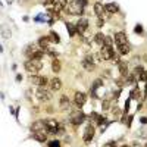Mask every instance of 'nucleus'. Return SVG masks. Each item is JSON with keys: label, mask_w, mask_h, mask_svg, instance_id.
Masks as SVG:
<instances>
[{"label": "nucleus", "mask_w": 147, "mask_h": 147, "mask_svg": "<svg viewBox=\"0 0 147 147\" xmlns=\"http://www.w3.org/2000/svg\"><path fill=\"white\" fill-rule=\"evenodd\" d=\"M137 81V77L134 75V74H129V75L127 77V84H134Z\"/></svg>", "instance_id": "cd10ccee"}, {"label": "nucleus", "mask_w": 147, "mask_h": 147, "mask_svg": "<svg viewBox=\"0 0 147 147\" xmlns=\"http://www.w3.org/2000/svg\"><path fill=\"white\" fill-rule=\"evenodd\" d=\"M59 107L62 109V110H68L71 107V102H69V99H68L66 96H62L59 99Z\"/></svg>", "instance_id": "f3484780"}, {"label": "nucleus", "mask_w": 147, "mask_h": 147, "mask_svg": "<svg viewBox=\"0 0 147 147\" xmlns=\"http://www.w3.org/2000/svg\"><path fill=\"white\" fill-rule=\"evenodd\" d=\"M140 121H141V124H147V118H144V116H143Z\"/></svg>", "instance_id": "c9c22d12"}, {"label": "nucleus", "mask_w": 147, "mask_h": 147, "mask_svg": "<svg viewBox=\"0 0 147 147\" xmlns=\"http://www.w3.org/2000/svg\"><path fill=\"white\" fill-rule=\"evenodd\" d=\"M50 38H49V35H44V37H40L38 41H37V44H38V47L41 49V50H49V46H50Z\"/></svg>", "instance_id": "ddd939ff"}, {"label": "nucleus", "mask_w": 147, "mask_h": 147, "mask_svg": "<svg viewBox=\"0 0 147 147\" xmlns=\"http://www.w3.org/2000/svg\"><path fill=\"white\" fill-rule=\"evenodd\" d=\"M52 71H53L55 74H59L60 71H62V65H60V60L56 59V57H53V60H52Z\"/></svg>", "instance_id": "4be33fe9"}, {"label": "nucleus", "mask_w": 147, "mask_h": 147, "mask_svg": "<svg viewBox=\"0 0 147 147\" xmlns=\"http://www.w3.org/2000/svg\"><path fill=\"white\" fill-rule=\"evenodd\" d=\"M131 52V46L127 44V46H122V47H118V53L119 55H128Z\"/></svg>", "instance_id": "b1692460"}, {"label": "nucleus", "mask_w": 147, "mask_h": 147, "mask_svg": "<svg viewBox=\"0 0 147 147\" xmlns=\"http://www.w3.org/2000/svg\"><path fill=\"white\" fill-rule=\"evenodd\" d=\"M85 118H87V116H85V113H82L81 110H77V112H72V113H71L69 122H71L72 125L77 127V125H81V124H82V122L85 121Z\"/></svg>", "instance_id": "20e7f679"}, {"label": "nucleus", "mask_w": 147, "mask_h": 147, "mask_svg": "<svg viewBox=\"0 0 147 147\" xmlns=\"http://www.w3.org/2000/svg\"><path fill=\"white\" fill-rule=\"evenodd\" d=\"M55 2H56V0H46L44 5H46V6H49V5H55Z\"/></svg>", "instance_id": "72a5a7b5"}, {"label": "nucleus", "mask_w": 147, "mask_h": 147, "mask_svg": "<svg viewBox=\"0 0 147 147\" xmlns=\"http://www.w3.org/2000/svg\"><path fill=\"white\" fill-rule=\"evenodd\" d=\"M32 138L38 143H46L47 141V132H32Z\"/></svg>", "instance_id": "aec40b11"}, {"label": "nucleus", "mask_w": 147, "mask_h": 147, "mask_svg": "<svg viewBox=\"0 0 147 147\" xmlns=\"http://www.w3.org/2000/svg\"><path fill=\"white\" fill-rule=\"evenodd\" d=\"M85 100H87V96H85V93L82 91H75V94H74V103H75V106L78 109H81L84 105H85Z\"/></svg>", "instance_id": "6e6552de"}, {"label": "nucleus", "mask_w": 147, "mask_h": 147, "mask_svg": "<svg viewBox=\"0 0 147 147\" xmlns=\"http://www.w3.org/2000/svg\"><path fill=\"white\" fill-rule=\"evenodd\" d=\"M136 32H137V34H141V32H143V28H141V25H137V27H136Z\"/></svg>", "instance_id": "f704fd0d"}, {"label": "nucleus", "mask_w": 147, "mask_h": 147, "mask_svg": "<svg viewBox=\"0 0 147 147\" xmlns=\"http://www.w3.org/2000/svg\"><path fill=\"white\" fill-rule=\"evenodd\" d=\"M118 69H119V74L122 77H128V65L125 62L119 60V62H118Z\"/></svg>", "instance_id": "6ab92c4d"}, {"label": "nucleus", "mask_w": 147, "mask_h": 147, "mask_svg": "<svg viewBox=\"0 0 147 147\" xmlns=\"http://www.w3.org/2000/svg\"><path fill=\"white\" fill-rule=\"evenodd\" d=\"M109 107H110V102H109L107 99H105V100H103V110H107Z\"/></svg>", "instance_id": "2f4dec72"}, {"label": "nucleus", "mask_w": 147, "mask_h": 147, "mask_svg": "<svg viewBox=\"0 0 147 147\" xmlns=\"http://www.w3.org/2000/svg\"><path fill=\"white\" fill-rule=\"evenodd\" d=\"M105 34H102V32H97L96 35H94V38H93V41L97 44V46H100V47H103V44H105Z\"/></svg>", "instance_id": "412c9836"}, {"label": "nucleus", "mask_w": 147, "mask_h": 147, "mask_svg": "<svg viewBox=\"0 0 147 147\" xmlns=\"http://www.w3.org/2000/svg\"><path fill=\"white\" fill-rule=\"evenodd\" d=\"M24 68H25V71H28L30 74H32V75H35V74H38L41 69H43V63L41 60H25V63H24Z\"/></svg>", "instance_id": "f03ea898"}, {"label": "nucleus", "mask_w": 147, "mask_h": 147, "mask_svg": "<svg viewBox=\"0 0 147 147\" xmlns=\"http://www.w3.org/2000/svg\"><path fill=\"white\" fill-rule=\"evenodd\" d=\"M81 65H82V68H84L85 71H88V72H93V71L96 69V62H94L93 56H85V57L82 59Z\"/></svg>", "instance_id": "1a4fd4ad"}, {"label": "nucleus", "mask_w": 147, "mask_h": 147, "mask_svg": "<svg viewBox=\"0 0 147 147\" xmlns=\"http://www.w3.org/2000/svg\"><path fill=\"white\" fill-rule=\"evenodd\" d=\"M100 55H102L103 60H110V59L113 60V57H115L116 53H115L112 46H103V47H100Z\"/></svg>", "instance_id": "423d86ee"}, {"label": "nucleus", "mask_w": 147, "mask_h": 147, "mask_svg": "<svg viewBox=\"0 0 147 147\" xmlns=\"http://www.w3.org/2000/svg\"><path fill=\"white\" fill-rule=\"evenodd\" d=\"M96 25L99 27V28H102V27L105 25V19H102V18H97V22H96Z\"/></svg>", "instance_id": "7c9ffc66"}, {"label": "nucleus", "mask_w": 147, "mask_h": 147, "mask_svg": "<svg viewBox=\"0 0 147 147\" xmlns=\"http://www.w3.org/2000/svg\"><path fill=\"white\" fill-rule=\"evenodd\" d=\"M137 80H138L140 82H147V71H146V69H143V71L138 74Z\"/></svg>", "instance_id": "a878e982"}, {"label": "nucleus", "mask_w": 147, "mask_h": 147, "mask_svg": "<svg viewBox=\"0 0 147 147\" xmlns=\"http://www.w3.org/2000/svg\"><path fill=\"white\" fill-rule=\"evenodd\" d=\"M49 85H50V88L53 90V91H59L60 88H62V81H60L59 78H52L50 80V82H49Z\"/></svg>", "instance_id": "dca6fc26"}, {"label": "nucleus", "mask_w": 147, "mask_h": 147, "mask_svg": "<svg viewBox=\"0 0 147 147\" xmlns=\"http://www.w3.org/2000/svg\"><path fill=\"white\" fill-rule=\"evenodd\" d=\"M91 119L96 122L97 125H102V124H107V121L105 119V116H102L100 113H97V112H91Z\"/></svg>", "instance_id": "2eb2a0df"}, {"label": "nucleus", "mask_w": 147, "mask_h": 147, "mask_svg": "<svg viewBox=\"0 0 147 147\" xmlns=\"http://www.w3.org/2000/svg\"><path fill=\"white\" fill-rule=\"evenodd\" d=\"M94 13H96V16H97V18L105 19V18H106V16H105V13H106V10H105V5H102L100 2H96V5H94Z\"/></svg>", "instance_id": "f8f14e48"}, {"label": "nucleus", "mask_w": 147, "mask_h": 147, "mask_svg": "<svg viewBox=\"0 0 147 147\" xmlns=\"http://www.w3.org/2000/svg\"><path fill=\"white\" fill-rule=\"evenodd\" d=\"M94 134H96V129H94L93 125H90V124L85 125V129H84V134H82L84 143H85V144L91 143V140H93V137H94Z\"/></svg>", "instance_id": "0eeeda50"}, {"label": "nucleus", "mask_w": 147, "mask_h": 147, "mask_svg": "<svg viewBox=\"0 0 147 147\" xmlns=\"http://www.w3.org/2000/svg\"><path fill=\"white\" fill-rule=\"evenodd\" d=\"M121 147H128V146H127V144H125V146H121Z\"/></svg>", "instance_id": "e433bc0d"}, {"label": "nucleus", "mask_w": 147, "mask_h": 147, "mask_svg": "<svg viewBox=\"0 0 147 147\" xmlns=\"http://www.w3.org/2000/svg\"><path fill=\"white\" fill-rule=\"evenodd\" d=\"M66 28H68V32H69L71 37H74V35L78 32V31H77V27H74L71 22H66Z\"/></svg>", "instance_id": "393cba45"}, {"label": "nucleus", "mask_w": 147, "mask_h": 147, "mask_svg": "<svg viewBox=\"0 0 147 147\" xmlns=\"http://www.w3.org/2000/svg\"><path fill=\"white\" fill-rule=\"evenodd\" d=\"M77 31H78V34H84L85 32V30L88 28V19L87 18H80V21L77 22Z\"/></svg>", "instance_id": "9b49d317"}, {"label": "nucleus", "mask_w": 147, "mask_h": 147, "mask_svg": "<svg viewBox=\"0 0 147 147\" xmlns=\"http://www.w3.org/2000/svg\"><path fill=\"white\" fill-rule=\"evenodd\" d=\"M38 49H40V47H38V44L32 43V44H30V46L25 49V52H24V53H25V55L28 56V59H30V57H31V56H32V55H34L37 50H38Z\"/></svg>", "instance_id": "a211bd4d"}, {"label": "nucleus", "mask_w": 147, "mask_h": 147, "mask_svg": "<svg viewBox=\"0 0 147 147\" xmlns=\"http://www.w3.org/2000/svg\"><path fill=\"white\" fill-rule=\"evenodd\" d=\"M129 102H131V97H128V99H127V102H125V113L128 112V109H129Z\"/></svg>", "instance_id": "473e14b6"}, {"label": "nucleus", "mask_w": 147, "mask_h": 147, "mask_svg": "<svg viewBox=\"0 0 147 147\" xmlns=\"http://www.w3.org/2000/svg\"><path fill=\"white\" fill-rule=\"evenodd\" d=\"M113 41L116 43V47H122V46L129 44V43H128V38H127V35H125V32H122V31H119V32L115 34Z\"/></svg>", "instance_id": "9d476101"}, {"label": "nucleus", "mask_w": 147, "mask_h": 147, "mask_svg": "<svg viewBox=\"0 0 147 147\" xmlns=\"http://www.w3.org/2000/svg\"><path fill=\"white\" fill-rule=\"evenodd\" d=\"M112 43H113V40L110 38V37L106 35V37H105V44H103V46H112Z\"/></svg>", "instance_id": "c756f323"}, {"label": "nucleus", "mask_w": 147, "mask_h": 147, "mask_svg": "<svg viewBox=\"0 0 147 147\" xmlns=\"http://www.w3.org/2000/svg\"><path fill=\"white\" fill-rule=\"evenodd\" d=\"M35 97H37V100L46 103V102H49V100H52L53 94L49 91L47 88H44V87H38V88L35 90Z\"/></svg>", "instance_id": "7ed1b4c3"}, {"label": "nucleus", "mask_w": 147, "mask_h": 147, "mask_svg": "<svg viewBox=\"0 0 147 147\" xmlns=\"http://www.w3.org/2000/svg\"><path fill=\"white\" fill-rule=\"evenodd\" d=\"M49 147H60V141H59V140H52V141H49Z\"/></svg>", "instance_id": "c85d7f7f"}, {"label": "nucleus", "mask_w": 147, "mask_h": 147, "mask_svg": "<svg viewBox=\"0 0 147 147\" xmlns=\"http://www.w3.org/2000/svg\"><path fill=\"white\" fill-rule=\"evenodd\" d=\"M105 10H106L107 15H115V13H118V12H119V6L115 2H110V3L105 5Z\"/></svg>", "instance_id": "4468645a"}, {"label": "nucleus", "mask_w": 147, "mask_h": 147, "mask_svg": "<svg viewBox=\"0 0 147 147\" xmlns=\"http://www.w3.org/2000/svg\"><path fill=\"white\" fill-rule=\"evenodd\" d=\"M49 38H50V41H53V43H56V44L60 43V37L57 35L56 31H50V34H49Z\"/></svg>", "instance_id": "5701e85b"}, {"label": "nucleus", "mask_w": 147, "mask_h": 147, "mask_svg": "<svg viewBox=\"0 0 147 147\" xmlns=\"http://www.w3.org/2000/svg\"><path fill=\"white\" fill-rule=\"evenodd\" d=\"M30 81H31L34 85H37V87H46V85L50 82V81L47 80V77L38 75V74H35V75H31V77H30Z\"/></svg>", "instance_id": "39448f33"}, {"label": "nucleus", "mask_w": 147, "mask_h": 147, "mask_svg": "<svg viewBox=\"0 0 147 147\" xmlns=\"http://www.w3.org/2000/svg\"><path fill=\"white\" fill-rule=\"evenodd\" d=\"M87 6V0H69L66 6V13L69 15H78L81 16L84 13V7Z\"/></svg>", "instance_id": "f257e3e1"}, {"label": "nucleus", "mask_w": 147, "mask_h": 147, "mask_svg": "<svg viewBox=\"0 0 147 147\" xmlns=\"http://www.w3.org/2000/svg\"><path fill=\"white\" fill-rule=\"evenodd\" d=\"M131 99H138L140 97V88L138 87H134V90H131Z\"/></svg>", "instance_id": "bb28decb"}]
</instances>
